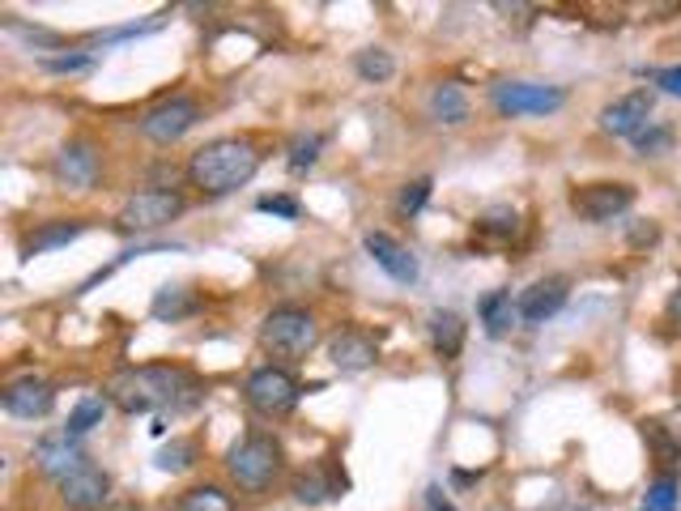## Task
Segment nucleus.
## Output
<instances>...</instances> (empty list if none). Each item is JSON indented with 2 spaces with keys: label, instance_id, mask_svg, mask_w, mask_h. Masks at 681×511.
<instances>
[{
  "label": "nucleus",
  "instance_id": "f257e3e1",
  "mask_svg": "<svg viewBox=\"0 0 681 511\" xmlns=\"http://www.w3.org/2000/svg\"><path fill=\"white\" fill-rule=\"evenodd\" d=\"M120 414H184L196 410L205 388L193 371L171 367V362H150V367H124L120 376H111L102 392Z\"/></svg>",
  "mask_w": 681,
  "mask_h": 511
},
{
  "label": "nucleus",
  "instance_id": "f03ea898",
  "mask_svg": "<svg viewBox=\"0 0 681 511\" xmlns=\"http://www.w3.org/2000/svg\"><path fill=\"white\" fill-rule=\"evenodd\" d=\"M260 171V150L243 137H218L205 141L188 159V184L200 196H230L243 184H252Z\"/></svg>",
  "mask_w": 681,
  "mask_h": 511
},
{
  "label": "nucleus",
  "instance_id": "7ed1b4c3",
  "mask_svg": "<svg viewBox=\"0 0 681 511\" xmlns=\"http://www.w3.org/2000/svg\"><path fill=\"white\" fill-rule=\"evenodd\" d=\"M286 469V452L273 431H248L239 444L227 452V474L243 494H264Z\"/></svg>",
  "mask_w": 681,
  "mask_h": 511
},
{
  "label": "nucleus",
  "instance_id": "20e7f679",
  "mask_svg": "<svg viewBox=\"0 0 681 511\" xmlns=\"http://www.w3.org/2000/svg\"><path fill=\"white\" fill-rule=\"evenodd\" d=\"M260 346L277 358H307L320 346V324L303 307H273L260 319Z\"/></svg>",
  "mask_w": 681,
  "mask_h": 511
},
{
  "label": "nucleus",
  "instance_id": "39448f33",
  "mask_svg": "<svg viewBox=\"0 0 681 511\" xmlns=\"http://www.w3.org/2000/svg\"><path fill=\"white\" fill-rule=\"evenodd\" d=\"M243 396H248L252 414L277 422V417H290L294 410H298L303 383L294 380L286 367H256V371L248 376V383H243Z\"/></svg>",
  "mask_w": 681,
  "mask_h": 511
},
{
  "label": "nucleus",
  "instance_id": "423d86ee",
  "mask_svg": "<svg viewBox=\"0 0 681 511\" xmlns=\"http://www.w3.org/2000/svg\"><path fill=\"white\" fill-rule=\"evenodd\" d=\"M184 209H188V200H184L179 192L150 188L124 200L116 226H120L124 235H145V230H163V226H171L175 218H184Z\"/></svg>",
  "mask_w": 681,
  "mask_h": 511
},
{
  "label": "nucleus",
  "instance_id": "0eeeda50",
  "mask_svg": "<svg viewBox=\"0 0 681 511\" xmlns=\"http://www.w3.org/2000/svg\"><path fill=\"white\" fill-rule=\"evenodd\" d=\"M200 124V102L193 95H171L163 102H154L145 116H141V132L154 141V145H175L179 137H188Z\"/></svg>",
  "mask_w": 681,
  "mask_h": 511
},
{
  "label": "nucleus",
  "instance_id": "6e6552de",
  "mask_svg": "<svg viewBox=\"0 0 681 511\" xmlns=\"http://www.w3.org/2000/svg\"><path fill=\"white\" fill-rule=\"evenodd\" d=\"M494 111L498 116H553L562 111L567 102V90L562 86H541V81H503L494 86Z\"/></svg>",
  "mask_w": 681,
  "mask_h": 511
},
{
  "label": "nucleus",
  "instance_id": "1a4fd4ad",
  "mask_svg": "<svg viewBox=\"0 0 681 511\" xmlns=\"http://www.w3.org/2000/svg\"><path fill=\"white\" fill-rule=\"evenodd\" d=\"M630 205H635V188L630 184H584V188L571 192V209L592 226L617 222Z\"/></svg>",
  "mask_w": 681,
  "mask_h": 511
},
{
  "label": "nucleus",
  "instance_id": "9d476101",
  "mask_svg": "<svg viewBox=\"0 0 681 511\" xmlns=\"http://www.w3.org/2000/svg\"><path fill=\"white\" fill-rule=\"evenodd\" d=\"M34 465H39L43 478L65 481L68 474H77L81 465H90V452H86V444H81L77 435L52 431V435H43V439L34 444Z\"/></svg>",
  "mask_w": 681,
  "mask_h": 511
},
{
  "label": "nucleus",
  "instance_id": "9b49d317",
  "mask_svg": "<svg viewBox=\"0 0 681 511\" xmlns=\"http://www.w3.org/2000/svg\"><path fill=\"white\" fill-rule=\"evenodd\" d=\"M0 405H4V414L34 422V417H47L56 410V388L43 380V376H18V380L4 383Z\"/></svg>",
  "mask_w": 681,
  "mask_h": 511
},
{
  "label": "nucleus",
  "instance_id": "f8f14e48",
  "mask_svg": "<svg viewBox=\"0 0 681 511\" xmlns=\"http://www.w3.org/2000/svg\"><path fill=\"white\" fill-rule=\"evenodd\" d=\"M56 490H61V503L68 511H102L111 503V478H107V469H98L95 460L81 465L77 474H68L65 481H56Z\"/></svg>",
  "mask_w": 681,
  "mask_h": 511
},
{
  "label": "nucleus",
  "instance_id": "ddd939ff",
  "mask_svg": "<svg viewBox=\"0 0 681 511\" xmlns=\"http://www.w3.org/2000/svg\"><path fill=\"white\" fill-rule=\"evenodd\" d=\"M362 248H366V256L388 273L392 282H400V286H414L418 282V256L409 252L400 239H392L388 230H366L362 235Z\"/></svg>",
  "mask_w": 681,
  "mask_h": 511
},
{
  "label": "nucleus",
  "instance_id": "4468645a",
  "mask_svg": "<svg viewBox=\"0 0 681 511\" xmlns=\"http://www.w3.org/2000/svg\"><path fill=\"white\" fill-rule=\"evenodd\" d=\"M52 171H56V180L73 192H86L98 184V150L90 141H68L61 145V154L52 162Z\"/></svg>",
  "mask_w": 681,
  "mask_h": 511
},
{
  "label": "nucleus",
  "instance_id": "2eb2a0df",
  "mask_svg": "<svg viewBox=\"0 0 681 511\" xmlns=\"http://www.w3.org/2000/svg\"><path fill=\"white\" fill-rule=\"evenodd\" d=\"M567 298H571V282L567 278H541V282H532L519 294V319L524 324H546V319H553L567 307Z\"/></svg>",
  "mask_w": 681,
  "mask_h": 511
},
{
  "label": "nucleus",
  "instance_id": "dca6fc26",
  "mask_svg": "<svg viewBox=\"0 0 681 511\" xmlns=\"http://www.w3.org/2000/svg\"><path fill=\"white\" fill-rule=\"evenodd\" d=\"M651 124V95L648 90H635V95L614 98L605 111H601V128L609 137H639Z\"/></svg>",
  "mask_w": 681,
  "mask_h": 511
},
{
  "label": "nucleus",
  "instance_id": "f3484780",
  "mask_svg": "<svg viewBox=\"0 0 681 511\" xmlns=\"http://www.w3.org/2000/svg\"><path fill=\"white\" fill-rule=\"evenodd\" d=\"M328 358H332V367H337V371L354 376V371L375 367V358H380V341H375L371 333H362V328H345V333H337V337H332Z\"/></svg>",
  "mask_w": 681,
  "mask_h": 511
},
{
  "label": "nucleus",
  "instance_id": "a211bd4d",
  "mask_svg": "<svg viewBox=\"0 0 681 511\" xmlns=\"http://www.w3.org/2000/svg\"><path fill=\"white\" fill-rule=\"evenodd\" d=\"M350 481L345 474H337V465L325 460V465H316V469H307V474H298L290 481V494L303 503V508H320L328 499H341V490H345Z\"/></svg>",
  "mask_w": 681,
  "mask_h": 511
},
{
  "label": "nucleus",
  "instance_id": "6ab92c4d",
  "mask_svg": "<svg viewBox=\"0 0 681 511\" xmlns=\"http://www.w3.org/2000/svg\"><path fill=\"white\" fill-rule=\"evenodd\" d=\"M477 319L486 324L490 337H507L519 324V298H512V290H490L477 303Z\"/></svg>",
  "mask_w": 681,
  "mask_h": 511
},
{
  "label": "nucleus",
  "instance_id": "aec40b11",
  "mask_svg": "<svg viewBox=\"0 0 681 511\" xmlns=\"http://www.w3.org/2000/svg\"><path fill=\"white\" fill-rule=\"evenodd\" d=\"M81 230H86V222H77V218H73V222H65V218H61V222H43L34 235L22 239V260H34V256H43V252H56V248H68Z\"/></svg>",
  "mask_w": 681,
  "mask_h": 511
},
{
  "label": "nucleus",
  "instance_id": "412c9836",
  "mask_svg": "<svg viewBox=\"0 0 681 511\" xmlns=\"http://www.w3.org/2000/svg\"><path fill=\"white\" fill-rule=\"evenodd\" d=\"M426 333H430V346H435V354H439L443 362L460 358V350H464V319L455 316V312H443V307L430 312Z\"/></svg>",
  "mask_w": 681,
  "mask_h": 511
},
{
  "label": "nucleus",
  "instance_id": "4be33fe9",
  "mask_svg": "<svg viewBox=\"0 0 681 511\" xmlns=\"http://www.w3.org/2000/svg\"><path fill=\"white\" fill-rule=\"evenodd\" d=\"M196 312H200V294L188 286H163L150 303V316L163 319V324H179V319L196 316Z\"/></svg>",
  "mask_w": 681,
  "mask_h": 511
},
{
  "label": "nucleus",
  "instance_id": "5701e85b",
  "mask_svg": "<svg viewBox=\"0 0 681 511\" xmlns=\"http://www.w3.org/2000/svg\"><path fill=\"white\" fill-rule=\"evenodd\" d=\"M430 116L448 128L464 124V120H469V98H464V90H460L455 81L435 86V95H430Z\"/></svg>",
  "mask_w": 681,
  "mask_h": 511
},
{
  "label": "nucleus",
  "instance_id": "b1692460",
  "mask_svg": "<svg viewBox=\"0 0 681 511\" xmlns=\"http://www.w3.org/2000/svg\"><path fill=\"white\" fill-rule=\"evenodd\" d=\"M107 396H98V392H90V396H81L77 405H73V414H68V435H77V439H86L95 426H102V417H107Z\"/></svg>",
  "mask_w": 681,
  "mask_h": 511
},
{
  "label": "nucleus",
  "instance_id": "393cba45",
  "mask_svg": "<svg viewBox=\"0 0 681 511\" xmlns=\"http://www.w3.org/2000/svg\"><path fill=\"white\" fill-rule=\"evenodd\" d=\"M175 511H234V499H230L222 486L205 481V486H193L179 494V508Z\"/></svg>",
  "mask_w": 681,
  "mask_h": 511
},
{
  "label": "nucleus",
  "instance_id": "a878e982",
  "mask_svg": "<svg viewBox=\"0 0 681 511\" xmlns=\"http://www.w3.org/2000/svg\"><path fill=\"white\" fill-rule=\"evenodd\" d=\"M644 439H648L660 465H678L681 460V435H673L664 422H644Z\"/></svg>",
  "mask_w": 681,
  "mask_h": 511
},
{
  "label": "nucleus",
  "instance_id": "bb28decb",
  "mask_svg": "<svg viewBox=\"0 0 681 511\" xmlns=\"http://www.w3.org/2000/svg\"><path fill=\"white\" fill-rule=\"evenodd\" d=\"M477 230L486 235V239H498V243H512L519 235V218L516 209H507V205H494V209H486L482 214V222H477Z\"/></svg>",
  "mask_w": 681,
  "mask_h": 511
},
{
  "label": "nucleus",
  "instance_id": "cd10ccee",
  "mask_svg": "<svg viewBox=\"0 0 681 511\" xmlns=\"http://www.w3.org/2000/svg\"><path fill=\"white\" fill-rule=\"evenodd\" d=\"M196 456H200V452H196L193 439H171V444L154 456V465H158L163 474H184V469H193L196 465Z\"/></svg>",
  "mask_w": 681,
  "mask_h": 511
},
{
  "label": "nucleus",
  "instance_id": "c85d7f7f",
  "mask_svg": "<svg viewBox=\"0 0 681 511\" xmlns=\"http://www.w3.org/2000/svg\"><path fill=\"white\" fill-rule=\"evenodd\" d=\"M354 68L362 81H388L392 73H396V61H392L384 47H366V52H358Z\"/></svg>",
  "mask_w": 681,
  "mask_h": 511
},
{
  "label": "nucleus",
  "instance_id": "c756f323",
  "mask_svg": "<svg viewBox=\"0 0 681 511\" xmlns=\"http://www.w3.org/2000/svg\"><path fill=\"white\" fill-rule=\"evenodd\" d=\"M635 141V154H644V159H660V154H669V145H673V128L669 124H656L651 120L639 137H630Z\"/></svg>",
  "mask_w": 681,
  "mask_h": 511
},
{
  "label": "nucleus",
  "instance_id": "7c9ffc66",
  "mask_svg": "<svg viewBox=\"0 0 681 511\" xmlns=\"http://www.w3.org/2000/svg\"><path fill=\"white\" fill-rule=\"evenodd\" d=\"M43 73H86L95 68V52H56V56H39Z\"/></svg>",
  "mask_w": 681,
  "mask_h": 511
},
{
  "label": "nucleus",
  "instance_id": "2f4dec72",
  "mask_svg": "<svg viewBox=\"0 0 681 511\" xmlns=\"http://www.w3.org/2000/svg\"><path fill=\"white\" fill-rule=\"evenodd\" d=\"M644 511H678V481L656 478L644 494Z\"/></svg>",
  "mask_w": 681,
  "mask_h": 511
},
{
  "label": "nucleus",
  "instance_id": "473e14b6",
  "mask_svg": "<svg viewBox=\"0 0 681 511\" xmlns=\"http://www.w3.org/2000/svg\"><path fill=\"white\" fill-rule=\"evenodd\" d=\"M325 150V132H311V137H298L290 150V171H311L316 159Z\"/></svg>",
  "mask_w": 681,
  "mask_h": 511
},
{
  "label": "nucleus",
  "instance_id": "72a5a7b5",
  "mask_svg": "<svg viewBox=\"0 0 681 511\" xmlns=\"http://www.w3.org/2000/svg\"><path fill=\"white\" fill-rule=\"evenodd\" d=\"M430 188H435V180H426V175H422V180H414V184H405V188H400V196H396V209H400L405 218H414L426 200H430Z\"/></svg>",
  "mask_w": 681,
  "mask_h": 511
},
{
  "label": "nucleus",
  "instance_id": "f704fd0d",
  "mask_svg": "<svg viewBox=\"0 0 681 511\" xmlns=\"http://www.w3.org/2000/svg\"><path fill=\"white\" fill-rule=\"evenodd\" d=\"M166 22V13H154L150 22H132V26H116V31L95 34V43H124V39H141V34H154Z\"/></svg>",
  "mask_w": 681,
  "mask_h": 511
},
{
  "label": "nucleus",
  "instance_id": "c9c22d12",
  "mask_svg": "<svg viewBox=\"0 0 681 511\" xmlns=\"http://www.w3.org/2000/svg\"><path fill=\"white\" fill-rule=\"evenodd\" d=\"M256 209L260 214H273V218H286V222H298V214H303L294 196H260Z\"/></svg>",
  "mask_w": 681,
  "mask_h": 511
},
{
  "label": "nucleus",
  "instance_id": "e433bc0d",
  "mask_svg": "<svg viewBox=\"0 0 681 511\" xmlns=\"http://www.w3.org/2000/svg\"><path fill=\"white\" fill-rule=\"evenodd\" d=\"M4 26H9V34H18V39H26V43H43V47H56V43H61V39H56V34H47V31H34V26H22V22H13V18H9V22H4Z\"/></svg>",
  "mask_w": 681,
  "mask_h": 511
},
{
  "label": "nucleus",
  "instance_id": "4c0bfd02",
  "mask_svg": "<svg viewBox=\"0 0 681 511\" xmlns=\"http://www.w3.org/2000/svg\"><path fill=\"white\" fill-rule=\"evenodd\" d=\"M651 81H656L664 95L681 98V68H656V73H651Z\"/></svg>",
  "mask_w": 681,
  "mask_h": 511
},
{
  "label": "nucleus",
  "instance_id": "58836bf2",
  "mask_svg": "<svg viewBox=\"0 0 681 511\" xmlns=\"http://www.w3.org/2000/svg\"><path fill=\"white\" fill-rule=\"evenodd\" d=\"M426 508H430V511H455L452 499H448L439 486H426Z\"/></svg>",
  "mask_w": 681,
  "mask_h": 511
},
{
  "label": "nucleus",
  "instance_id": "ea45409f",
  "mask_svg": "<svg viewBox=\"0 0 681 511\" xmlns=\"http://www.w3.org/2000/svg\"><path fill=\"white\" fill-rule=\"evenodd\" d=\"M669 312H673V319L681 324V286L673 290V298H669Z\"/></svg>",
  "mask_w": 681,
  "mask_h": 511
}]
</instances>
